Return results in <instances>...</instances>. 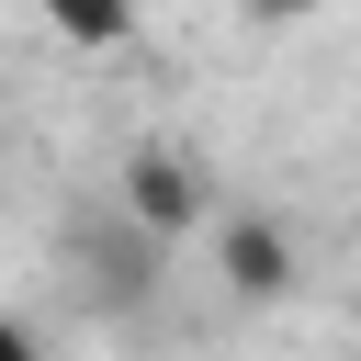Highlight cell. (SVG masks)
<instances>
[{"label":"cell","mask_w":361,"mask_h":361,"mask_svg":"<svg viewBox=\"0 0 361 361\" xmlns=\"http://www.w3.org/2000/svg\"><path fill=\"white\" fill-rule=\"evenodd\" d=\"M169 259H180V248H158L135 214H79V226H68V282H79L90 316H113V327H135V316L158 305Z\"/></svg>","instance_id":"cell-1"},{"label":"cell","mask_w":361,"mask_h":361,"mask_svg":"<svg viewBox=\"0 0 361 361\" xmlns=\"http://www.w3.org/2000/svg\"><path fill=\"white\" fill-rule=\"evenodd\" d=\"M316 0H248V23H305Z\"/></svg>","instance_id":"cell-6"},{"label":"cell","mask_w":361,"mask_h":361,"mask_svg":"<svg viewBox=\"0 0 361 361\" xmlns=\"http://www.w3.org/2000/svg\"><path fill=\"white\" fill-rule=\"evenodd\" d=\"M0 361H45V327L34 316H0Z\"/></svg>","instance_id":"cell-5"},{"label":"cell","mask_w":361,"mask_h":361,"mask_svg":"<svg viewBox=\"0 0 361 361\" xmlns=\"http://www.w3.org/2000/svg\"><path fill=\"white\" fill-rule=\"evenodd\" d=\"M113 214H135L158 248H180V237H214L226 214H214V169L192 158V147H135L124 158V180H113Z\"/></svg>","instance_id":"cell-2"},{"label":"cell","mask_w":361,"mask_h":361,"mask_svg":"<svg viewBox=\"0 0 361 361\" xmlns=\"http://www.w3.org/2000/svg\"><path fill=\"white\" fill-rule=\"evenodd\" d=\"M34 23H45L56 45H79V56H113V45L147 23V0H34Z\"/></svg>","instance_id":"cell-4"},{"label":"cell","mask_w":361,"mask_h":361,"mask_svg":"<svg viewBox=\"0 0 361 361\" xmlns=\"http://www.w3.org/2000/svg\"><path fill=\"white\" fill-rule=\"evenodd\" d=\"M214 282H226V305H282V293L305 282L293 226H282V214H226V226H214Z\"/></svg>","instance_id":"cell-3"}]
</instances>
